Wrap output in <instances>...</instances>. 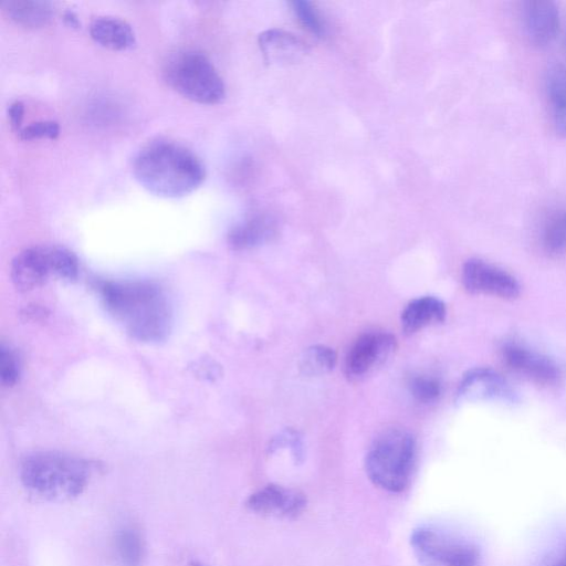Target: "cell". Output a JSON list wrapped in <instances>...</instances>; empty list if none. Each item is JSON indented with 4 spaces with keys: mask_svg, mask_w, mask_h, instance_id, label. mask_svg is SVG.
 Returning <instances> with one entry per match:
<instances>
[{
    "mask_svg": "<svg viewBox=\"0 0 566 566\" xmlns=\"http://www.w3.org/2000/svg\"><path fill=\"white\" fill-rule=\"evenodd\" d=\"M545 91L554 128L566 138V67L563 64L555 62L548 65Z\"/></svg>",
    "mask_w": 566,
    "mask_h": 566,
    "instance_id": "cell-17",
    "label": "cell"
},
{
    "mask_svg": "<svg viewBox=\"0 0 566 566\" xmlns=\"http://www.w3.org/2000/svg\"><path fill=\"white\" fill-rule=\"evenodd\" d=\"M21 364L18 354L6 344L0 348V377L4 387L14 386L20 377Z\"/></svg>",
    "mask_w": 566,
    "mask_h": 566,
    "instance_id": "cell-24",
    "label": "cell"
},
{
    "mask_svg": "<svg viewBox=\"0 0 566 566\" xmlns=\"http://www.w3.org/2000/svg\"><path fill=\"white\" fill-rule=\"evenodd\" d=\"M464 287L476 294L512 300L520 294L517 281L504 270L479 259L468 260L462 268Z\"/></svg>",
    "mask_w": 566,
    "mask_h": 566,
    "instance_id": "cell-8",
    "label": "cell"
},
{
    "mask_svg": "<svg viewBox=\"0 0 566 566\" xmlns=\"http://www.w3.org/2000/svg\"><path fill=\"white\" fill-rule=\"evenodd\" d=\"M544 566H566V542L546 558Z\"/></svg>",
    "mask_w": 566,
    "mask_h": 566,
    "instance_id": "cell-28",
    "label": "cell"
},
{
    "mask_svg": "<svg viewBox=\"0 0 566 566\" xmlns=\"http://www.w3.org/2000/svg\"><path fill=\"white\" fill-rule=\"evenodd\" d=\"M292 6L298 21L304 28L317 36H323L325 34V23L318 11L311 2L296 0Z\"/></svg>",
    "mask_w": 566,
    "mask_h": 566,
    "instance_id": "cell-23",
    "label": "cell"
},
{
    "mask_svg": "<svg viewBox=\"0 0 566 566\" xmlns=\"http://www.w3.org/2000/svg\"><path fill=\"white\" fill-rule=\"evenodd\" d=\"M11 280L22 292L42 285L50 275H55L54 245H36L22 250L11 263Z\"/></svg>",
    "mask_w": 566,
    "mask_h": 566,
    "instance_id": "cell-10",
    "label": "cell"
},
{
    "mask_svg": "<svg viewBox=\"0 0 566 566\" xmlns=\"http://www.w3.org/2000/svg\"><path fill=\"white\" fill-rule=\"evenodd\" d=\"M541 243L549 255L558 256L566 253V209H556L545 218Z\"/></svg>",
    "mask_w": 566,
    "mask_h": 566,
    "instance_id": "cell-20",
    "label": "cell"
},
{
    "mask_svg": "<svg viewBox=\"0 0 566 566\" xmlns=\"http://www.w3.org/2000/svg\"><path fill=\"white\" fill-rule=\"evenodd\" d=\"M336 364L335 352L325 345L306 348L300 358V370L306 376H321L331 371Z\"/></svg>",
    "mask_w": 566,
    "mask_h": 566,
    "instance_id": "cell-21",
    "label": "cell"
},
{
    "mask_svg": "<svg viewBox=\"0 0 566 566\" xmlns=\"http://www.w3.org/2000/svg\"><path fill=\"white\" fill-rule=\"evenodd\" d=\"M458 400H476L488 398L510 399L512 392L505 380L490 369L469 371L460 382Z\"/></svg>",
    "mask_w": 566,
    "mask_h": 566,
    "instance_id": "cell-13",
    "label": "cell"
},
{
    "mask_svg": "<svg viewBox=\"0 0 566 566\" xmlns=\"http://www.w3.org/2000/svg\"><path fill=\"white\" fill-rule=\"evenodd\" d=\"M396 349V339L384 332L361 335L350 347L345 370L348 378L359 380L381 367Z\"/></svg>",
    "mask_w": 566,
    "mask_h": 566,
    "instance_id": "cell-7",
    "label": "cell"
},
{
    "mask_svg": "<svg viewBox=\"0 0 566 566\" xmlns=\"http://www.w3.org/2000/svg\"><path fill=\"white\" fill-rule=\"evenodd\" d=\"M410 546L422 566H480V551L473 543L433 527L415 530Z\"/></svg>",
    "mask_w": 566,
    "mask_h": 566,
    "instance_id": "cell-6",
    "label": "cell"
},
{
    "mask_svg": "<svg viewBox=\"0 0 566 566\" xmlns=\"http://www.w3.org/2000/svg\"><path fill=\"white\" fill-rule=\"evenodd\" d=\"M164 77L177 93L199 104H218L226 95V86L219 72L198 51L186 50L172 54L165 63Z\"/></svg>",
    "mask_w": 566,
    "mask_h": 566,
    "instance_id": "cell-5",
    "label": "cell"
},
{
    "mask_svg": "<svg viewBox=\"0 0 566 566\" xmlns=\"http://www.w3.org/2000/svg\"><path fill=\"white\" fill-rule=\"evenodd\" d=\"M416 462V442L403 429H388L371 443L365 459L369 480L381 490L402 492L409 484Z\"/></svg>",
    "mask_w": 566,
    "mask_h": 566,
    "instance_id": "cell-4",
    "label": "cell"
},
{
    "mask_svg": "<svg viewBox=\"0 0 566 566\" xmlns=\"http://www.w3.org/2000/svg\"><path fill=\"white\" fill-rule=\"evenodd\" d=\"M1 7L11 21L32 29L46 25L54 13L52 3L48 1L9 0L2 1Z\"/></svg>",
    "mask_w": 566,
    "mask_h": 566,
    "instance_id": "cell-19",
    "label": "cell"
},
{
    "mask_svg": "<svg viewBox=\"0 0 566 566\" xmlns=\"http://www.w3.org/2000/svg\"><path fill=\"white\" fill-rule=\"evenodd\" d=\"M446 317V306L433 296H422L410 301L401 313V327L406 334H413L429 325L441 323Z\"/></svg>",
    "mask_w": 566,
    "mask_h": 566,
    "instance_id": "cell-18",
    "label": "cell"
},
{
    "mask_svg": "<svg viewBox=\"0 0 566 566\" xmlns=\"http://www.w3.org/2000/svg\"><path fill=\"white\" fill-rule=\"evenodd\" d=\"M522 22L528 40L537 46H545L558 33V8L553 1L548 0L523 2Z\"/></svg>",
    "mask_w": 566,
    "mask_h": 566,
    "instance_id": "cell-11",
    "label": "cell"
},
{
    "mask_svg": "<svg viewBox=\"0 0 566 566\" xmlns=\"http://www.w3.org/2000/svg\"><path fill=\"white\" fill-rule=\"evenodd\" d=\"M259 45L265 60L275 64L298 61L307 51L305 43L294 34L277 29L261 33Z\"/></svg>",
    "mask_w": 566,
    "mask_h": 566,
    "instance_id": "cell-14",
    "label": "cell"
},
{
    "mask_svg": "<svg viewBox=\"0 0 566 566\" xmlns=\"http://www.w3.org/2000/svg\"><path fill=\"white\" fill-rule=\"evenodd\" d=\"M133 174L142 187L164 198L185 197L206 178L205 166L196 154L166 139L142 147L133 160Z\"/></svg>",
    "mask_w": 566,
    "mask_h": 566,
    "instance_id": "cell-2",
    "label": "cell"
},
{
    "mask_svg": "<svg viewBox=\"0 0 566 566\" xmlns=\"http://www.w3.org/2000/svg\"><path fill=\"white\" fill-rule=\"evenodd\" d=\"M503 357L510 368L541 385L556 384L560 377V369L554 360L520 345H506Z\"/></svg>",
    "mask_w": 566,
    "mask_h": 566,
    "instance_id": "cell-12",
    "label": "cell"
},
{
    "mask_svg": "<svg viewBox=\"0 0 566 566\" xmlns=\"http://www.w3.org/2000/svg\"><path fill=\"white\" fill-rule=\"evenodd\" d=\"M306 504L303 492L279 484H268L247 500L248 509L256 514L287 520L301 515Z\"/></svg>",
    "mask_w": 566,
    "mask_h": 566,
    "instance_id": "cell-9",
    "label": "cell"
},
{
    "mask_svg": "<svg viewBox=\"0 0 566 566\" xmlns=\"http://www.w3.org/2000/svg\"><path fill=\"white\" fill-rule=\"evenodd\" d=\"M98 290L106 310L134 338L154 343L169 334L171 310L157 284L147 281L103 282Z\"/></svg>",
    "mask_w": 566,
    "mask_h": 566,
    "instance_id": "cell-1",
    "label": "cell"
},
{
    "mask_svg": "<svg viewBox=\"0 0 566 566\" xmlns=\"http://www.w3.org/2000/svg\"><path fill=\"white\" fill-rule=\"evenodd\" d=\"M92 464L59 452H38L24 459L21 480L41 497L71 499L82 493L92 473Z\"/></svg>",
    "mask_w": 566,
    "mask_h": 566,
    "instance_id": "cell-3",
    "label": "cell"
},
{
    "mask_svg": "<svg viewBox=\"0 0 566 566\" xmlns=\"http://www.w3.org/2000/svg\"><path fill=\"white\" fill-rule=\"evenodd\" d=\"M60 134V126L55 120H36L23 126L18 133V137L23 140H33L41 138L55 139Z\"/></svg>",
    "mask_w": 566,
    "mask_h": 566,
    "instance_id": "cell-26",
    "label": "cell"
},
{
    "mask_svg": "<svg viewBox=\"0 0 566 566\" xmlns=\"http://www.w3.org/2000/svg\"><path fill=\"white\" fill-rule=\"evenodd\" d=\"M409 389L411 395L420 402H431L441 392V385L438 379L428 375H418L410 379Z\"/></svg>",
    "mask_w": 566,
    "mask_h": 566,
    "instance_id": "cell-25",
    "label": "cell"
},
{
    "mask_svg": "<svg viewBox=\"0 0 566 566\" xmlns=\"http://www.w3.org/2000/svg\"><path fill=\"white\" fill-rule=\"evenodd\" d=\"M117 556L124 566H139L144 545L140 535L133 528L120 530L115 539Z\"/></svg>",
    "mask_w": 566,
    "mask_h": 566,
    "instance_id": "cell-22",
    "label": "cell"
},
{
    "mask_svg": "<svg viewBox=\"0 0 566 566\" xmlns=\"http://www.w3.org/2000/svg\"><path fill=\"white\" fill-rule=\"evenodd\" d=\"M273 218L255 214L235 224L228 233V243L234 250H245L263 244L276 235Z\"/></svg>",
    "mask_w": 566,
    "mask_h": 566,
    "instance_id": "cell-15",
    "label": "cell"
},
{
    "mask_svg": "<svg viewBox=\"0 0 566 566\" xmlns=\"http://www.w3.org/2000/svg\"><path fill=\"white\" fill-rule=\"evenodd\" d=\"M91 38L101 46L112 51H127L136 44L132 27L116 17H98L90 27Z\"/></svg>",
    "mask_w": 566,
    "mask_h": 566,
    "instance_id": "cell-16",
    "label": "cell"
},
{
    "mask_svg": "<svg viewBox=\"0 0 566 566\" xmlns=\"http://www.w3.org/2000/svg\"><path fill=\"white\" fill-rule=\"evenodd\" d=\"M9 122L12 129L18 133L23 126V117H24V105L20 101H15L10 104L8 108Z\"/></svg>",
    "mask_w": 566,
    "mask_h": 566,
    "instance_id": "cell-27",
    "label": "cell"
},
{
    "mask_svg": "<svg viewBox=\"0 0 566 566\" xmlns=\"http://www.w3.org/2000/svg\"><path fill=\"white\" fill-rule=\"evenodd\" d=\"M64 20L71 27L77 28L80 25L77 17L71 11L65 12Z\"/></svg>",
    "mask_w": 566,
    "mask_h": 566,
    "instance_id": "cell-29",
    "label": "cell"
}]
</instances>
